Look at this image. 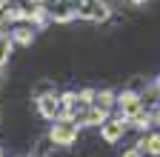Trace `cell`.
<instances>
[{"instance_id":"2","label":"cell","mask_w":160,"mask_h":157,"mask_svg":"<svg viewBox=\"0 0 160 157\" xmlns=\"http://www.w3.org/2000/svg\"><path fill=\"white\" fill-rule=\"evenodd\" d=\"M120 109H123V117H134L140 103H137V94L126 91V94H120Z\"/></svg>"},{"instance_id":"4","label":"cell","mask_w":160,"mask_h":157,"mask_svg":"<svg viewBox=\"0 0 160 157\" xmlns=\"http://www.w3.org/2000/svg\"><path fill=\"white\" fill-rule=\"evenodd\" d=\"M57 109H60V100H57L54 94L40 97V114H43V117H49V120H52V117L57 114Z\"/></svg>"},{"instance_id":"6","label":"cell","mask_w":160,"mask_h":157,"mask_svg":"<svg viewBox=\"0 0 160 157\" xmlns=\"http://www.w3.org/2000/svg\"><path fill=\"white\" fill-rule=\"evenodd\" d=\"M14 43L29 46V43H32V32H29V29H23V26H20V29H14Z\"/></svg>"},{"instance_id":"9","label":"cell","mask_w":160,"mask_h":157,"mask_svg":"<svg viewBox=\"0 0 160 157\" xmlns=\"http://www.w3.org/2000/svg\"><path fill=\"white\" fill-rule=\"evenodd\" d=\"M143 146H146L152 154H160V134H157V137H149V140H143Z\"/></svg>"},{"instance_id":"13","label":"cell","mask_w":160,"mask_h":157,"mask_svg":"<svg viewBox=\"0 0 160 157\" xmlns=\"http://www.w3.org/2000/svg\"><path fill=\"white\" fill-rule=\"evenodd\" d=\"M157 86H160V83H157Z\"/></svg>"},{"instance_id":"7","label":"cell","mask_w":160,"mask_h":157,"mask_svg":"<svg viewBox=\"0 0 160 157\" xmlns=\"http://www.w3.org/2000/svg\"><path fill=\"white\" fill-rule=\"evenodd\" d=\"M112 103H114V94H112V91H100V94H97V109L106 111Z\"/></svg>"},{"instance_id":"8","label":"cell","mask_w":160,"mask_h":157,"mask_svg":"<svg viewBox=\"0 0 160 157\" xmlns=\"http://www.w3.org/2000/svg\"><path fill=\"white\" fill-rule=\"evenodd\" d=\"M9 52H12V40H9V37H0V66L6 63Z\"/></svg>"},{"instance_id":"12","label":"cell","mask_w":160,"mask_h":157,"mask_svg":"<svg viewBox=\"0 0 160 157\" xmlns=\"http://www.w3.org/2000/svg\"><path fill=\"white\" fill-rule=\"evenodd\" d=\"M157 120H160V111H157Z\"/></svg>"},{"instance_id":"3","label":"cell","mask_w":160,"mask_h":157,"mask_svg":"<svg viewBox=\"0 0 160 157\" xmlns=\"http://www.w3.org/2000/svg\"><path fill=\"white\" fill-rule=\"evenodd\" d=\"M120 134H123V120H106L103 123V140L106 143H114Z\"/></svg>"},{"instance_id":"1","label":"cell","mask_w":160,"mask_h":157,"mask_svg":"<svg viewBox=\"0 0 160 157\" xmlns=\"http://www.w3.org/2000/svg\"><path fill=\"white\" fill-rule=\"evenodd\" d=\"M74 140H77V126L74 123H54V129H52V143L69 146Z\"/></svg>"},{"instance_id":"11","label":"cell","mask_w":160,"mask_h":157,"mask_svg":"<svg viewBox=\"0 0 160 157\" xmlns=\"http://www.w3.org/2000/svg\"><path fill=\"white\" fill-rule=\"evenodd\" d=\"M134 3H143V0H134Z\"/></svg>"},{"instance_id":"5","label":"cell","mask_w":160,"mask_h":157,"mask_svg":"<svg viewBox=\"0 0 160 157\" xmlns=\"http://www.w3.org/2000/svg\"><path fill=\"white\" fill-rule=\"evenodd\" d=\"M86 123H89V126H103V123H106V111L94 106V109L86 114Z\"/></svg>"},{"instance_id":"10","label":"cell","mask_w":160,"mask_h":157,"mask_svg":"<svg viewBox=\"0 0 160 157\" xmlns=\"http://www.w3.org/2000/svg\"><path fill=\"white\" fill-rule=\"evenodd\" d=\"M123 157H140V151H137V149H132V151H126Z\"/></svg>"}]
</instances>
